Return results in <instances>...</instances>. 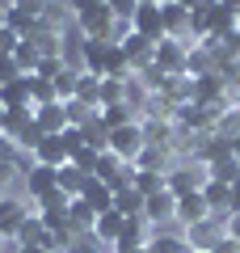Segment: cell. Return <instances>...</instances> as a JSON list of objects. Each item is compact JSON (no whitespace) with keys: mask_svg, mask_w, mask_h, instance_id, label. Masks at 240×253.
I'll return each mask as SVG.
<instances>
[{"mask_svg":"<svg viewBox=\"0 0 240 253\" xmlns=\"http://www.w3.org/2000/svg\"><path fill=\"white\" fill-rule=\"evenodd\" d=\"M80 199L89 203L97 215H101V211H114V190H110L106 181H97V177H89V186H84V194H80Z\"/></svg>","mask_w":240,"mask_h":253,"instance_id":"obj_22","label":"cell"},{"mask_svg":"<svg viewBox=\"0 0 240 253\" xmlns=\"http://www.w3.org/2000/svg\"><path fill=\"white\" fill-rule=\"evenodd\" d=\"M106 9L114 13V17H135V13H139V0H106Z\"/></svg>","mask_w":240,"mask_h":253,"instance_id":"obj_39","label":"cell"},{"mask_svg":"<svg viewBox=\"0 0 240 253\" xmlns=\"http://www.w3.org/2000/svg\"><path fill=\"white\" fill-rule=\"evenodd\" d=\"M122 228H126V215H118V211H101L97 224H93V236H97L101 245H110V249H114L118 236H122Z\"/></svg>","mask_w":240,"mask_h":253,"instance_id":"obj_16","label":"cell"},{"mask_svg":"<svg viewBox=\"0 0 240 253\" xmlns=\"http://www.w3.org/2000/svg\"><path fill=\"white\" fill-rule=\"evenodd\" d=\"M89 177L93 173H84L80 169V165H59V190L63 194H68V199H80V194H84V186H89Z\"/></svg>","mask_w":240,"mask_h":253,"instance_id":"obj_17","label":"cell"},{"mask_svg":"<svg viewBox=\"0 0 240 253\" xmlns=\"http://www.w3.org/2000/svg\"><path fill=\"white\" fill-rule=\"evenodd\" d=\"M63 21H68V9H59V4H51V9L42 13V30H59L63 34Z\"/></svg>","mask_w":240,"mask_h":253,"instance_id":"obj_38","label":"cell"},{"mask_svg":"<svg viewBox=\"0 0 240 253\" xmlns=\"http://www.w3.org/2000/svg\"><path fill=\"white\" fill-rule=\"evenodd\" d=\"M106 148L114 156H122V161H131L135 165V156L148 148V139H143V123L135 118V123H126V126H114V131H106Z\"/></svg>","mask_w":240,"mask_h":253,"instance_id":"obj_2","label":"cell"},{"mask_svg":"<svg viewBox=\"0 0 240 253\" xmlns=\"http://www.w3.org/2000/svg\"><path fill=\"white\" fill-rule=\"evenodd\" d=\"M80 34L84 38H97V42H110V26H114V13L101 4V9H89V13H80L76 17Z\"/></svg>","mask_w":240,"mask_h":253,"instance_id":"obj_9","label":"cell"},{"mask_svg":"<svg viewBox=\"0 0 240 253\" xmlns=\"http://www.w3.org/2000/svg\"><path fill=\"white\" fill-rule=\"evenodd\" d=\"M42 139H46V135H42V126H38L34 118H30V126L17 135V152H21V156H34V148L42 144Z\"/></svg>","mask_w":240,"mask_h":253,"instance_id":"obj_34","label":"cell"},{"mask_svg":"<svg viewBox=\"0 0 240 253\" xmlns=\"http://www.w3.org/2000/svg\"><path fill=\"white\" fill-rule=\"evenodd\" d=\"M148 253H190V245H186V236H173V232H152V241H148Z\"/></svg>","mask_w":240,"mask_h":253,"instance_id":"obj_25","label":"cell"},{"mask_svg":"<svg viewBox=\"0 0 240 253\" xmlns=\"http://www.w3.org/2000/svg\"><path fill=\"white\" fill-rule=\"evenodd\" d=\"M34 165H51V169L68 165V148H63V139L59 135H46L42 144L34 148Z\"/></svg>","mask_w":240,"mask_h":253,"instance_id":"obj_19","label":"cell"},{"mask_svg":"<svg viewBox=\"0 0 240 253\" xmlns=\"http://www.w3.org/2000/svg\"><path fill=\"white\" fill-rule=\"evenodd\" d=\"M186 55H190V42L160 38V42H156V68L164 76H186Z\"/></svg>","mask_w":240,"mask_h":253,"instance_id":"obj_5","label":"cell"},{"mask_svg":"<svg viewBox=\"0 0 240 253\" xmlns=\"http://www.w3.org/2000/svg\"><path fill=\"white\" fill-rule=\"evenodd\" d=\"M76 81H80V68H72V63H68V68L55 76V97H59V101H72V97H76Z\"/></svg>","mask_w":240,"mask_h":253,"instance_id":"obj_32","label":"cell"},{"mask_svg":"<svg viewBox=\"0 0 240 253\" xmlns=\"http://www.w3.org/2000/svg\"><path fill=\"white\" fill-rule=\"evenodd\" d=\"M17 42H21L17 30H9V26L0 30V55H13V51H17Z\"/></svg>","mask_w":240,"mask_h":253,"instance_id":"obj_41","label":"cell"},{"mask_svg":"<svg viewBox=\"0 0 240 253\" xmlns=\"http://www.w3.org/2000/svg\"><path fill=\"white\" fill-rule=\"evenodd\" d=\"M160 13H164V38L190 42V9H181V4H160Z\"/></svg>","mask_w":240,"mask_h":253,"instance_id":"obj_14","label":"cell"},{"mask_svg":"<svg viewBox=\"0 0 240 253\" xmlns=\"http://www.w3.org/2000/svg\"><path fill=\"white\" fill-rule=\"evenodd\" d=\"M63 4H68V13H72V17H80V13H89V9H101L106 0H63Z\"/></svg>","mask_w":240,"mask_h":253,"instance_id":"obj_42","label":"cell"},{"mask_svg":"<svg viewBox=\"0 0 240 253\" xmlns=\"http://www.w3.org/2000/svg\"><path fill=\"white\" fill-rule=\"evenodd\" d=\"M34 123L42 126V135H63V126H68V114H63L59 101H55V106H34Z\"/></svg>","mask_w":240,"mask_h":253,"instance_id":"obj_18","label":"cell"},{"mask_svg":"<svg viewBox=\"0 0 240 253\" xmlns=\"http://www.w3.org/2000/svg\"><path fill=\"white\" fill-rule=\"evenodd\" d=\"M4 118H9V110H4V106H0V135H4Z\"/></svg>","mask_w":240,"mask_h":253,"instance_id":"obj_49","label":"cell"},{"mask_svg":"<svg viewBox=\"0 0 240 253\" xmlns=\"http://www.w3.org/2000/svg\"><path fill=\"white\" fill-rule=\"evenodd\" d=\"M17 253H51V249H42V245H17Z\"/></svg>","mask_w":240,"mask_h":253,"instance_id":"obj_46","label":"cell"},{"mask_svg":"<svg viewBox=\"0 0 240 253\" xmlns=\"http://www.w3.org/2000/svg\"><path fill=\"white\" fill-rule=\"evenodd\" d=\"M0 106L4 110H30L34 101H30V76H17V81L0 84Z\"/></svg>","mask_w":240,"mask_h":253,"instance_id":"obj_15","label":"cell"},{"mask_svg":"<svg viewBox=\"0 0 240 253\" xmlns=\"http://www.w3.org/2000/svg\"><path fill=\"white\" fill-rule=\"evenodd\" d=\"M34 207H38V211H72V199L63 194V190H51V194H42Z\"/></svg>","mask_w":240,"mask_h":253,"instance_id":"obj_37","label":"cell"},{"mask_svg":"<svg viewBox=\"0 0 240 253\" xmlns=\"http://www.w3.org/2000/svg\"><path fill=\"white\" fill-rule=\"evenodd\" d=\"M131 190H139L143 199H148V194H160V190H164V173H148V169H135V177H131Z\"/></svg>","mask_w":240,"mask_h":253,"instance_id":"obj_29","label":"cell"},{"mask_svg":"<svg viewBox=\"0 0 240 253\" xmlns=\"http://www.w3.org/2000/svg\"><path fill=\"white\" fill-rule=\"evenodd\" d=\"M26 215H34V211H26L21 194H0V241L4 245H17V232L26 224Z\"/></svg>","mask_w":240,"mask_h":253,"instance_id":"obj_3","label":"cell"},{"mask_svg":"<svg viewBox=\"0 0 240 253\" xmlns=\"http://www.w3.org/2000/svg\"><path fill=\"white\" fill-rule=\"evenodd\" d=\"M30 42L38 46V55H63V34L59 30H42L38 26V34L30 38Z\"/></svg>","mask_w":240,"mask_h":253,"instance_id":"obj_31","label":"cell"},{"mask_svg":"<svg viewBox=\"0 0 240 253\" xmlns=\"http://www.w3.org/2000/svg\"><path fill=\"white\" fill-rule=\"evenodd\" d=\"M114 211H118V215H126V219L143 215V194H139V190H131V186L118 190V194H114Z\"/></svg>","mask_w":240,"mask_h":253,"instance_id":"obj_26","label":"cell"},{"mask_svg":"<svg viewBox=\"0 0 240 253\" xmlns=\"http://www.w3.org/2000/svg\"><path fill=\"white\" fill-rule=\"evenodd\" d=\"M173 215H177V194H169V190H160V194H148V199H143V219H148L152 228L169 224Z\"/></svg>","mask_w":240,"mask_h":253,"instance_id":"obj_8","label":"cell"},{"mask_svg":"<svg viewBox=\"0 0 240 253\" xmlns=\"http://www.w3.org/2000/svg\"><path fill=\"white\" fill-rule=\"evenodd\" d=\"M236 118H240V106H236Z\"/></svg>","mask_w":240,"mask_h":253,"instance_id":"obj_54","label":"cell"},{"mask_svg":"<svg viewBox=\"0 0 240 253\" xmlns=\"http://www.w3.org/2000/svg\"><path fill=\"white\" fill-rule=\"evenodd\" d=\"M223 46H232V51H236V59H240V34H232V42H223Z\"/></svg>","mask_w":240,"mask_h":253,"instance_id":"obj_48","label":"cell"},{"mask_svg":"<svg viewBox=\"0 0 240 253\" xmlns=\"http://www.w3.org/2000/svg\"><path fill=\"white\" fill-rule=\"evenodd\" d=\"M211 253H240V245H236V241H228V236H223V241H219V245H215V249H211Z\"/></svg>","mask_w":240,"mask_h":253,"instance_id":"obj_44","label":"cell"},{"mask_svg":"<svg viewBox=\"0 0 240 253\" xmlns=\"http://www.w3.org/2000/svg\"><path fill=\"white\" fill-rule=\"evenodd\" d=\"M202 219H211V207H206L202 190H194V194H181V199H177V215H173V224L190 228V224H202Z\"/></svg>","mask_w":240,"mask_h":253,"instance_id":"obj_10","label":"cell"},{"mask_svg":"<svg viewBox=\"0 0 240 253\" xmlns=\"http://www.w3.org/2000/svg\"><path fill=\"white\" fill-rule=\"evenodd\" d=\"M135 169H148V173H169L173 169V152H164V148H143L139 156H135Z\"/></svg>","mask_w":240,"mask_h":253,"instance_id":"obj_23","label":"cell"},{"mask_svg":"<svg viewBox=\"0 0 240 253\" xmlns=\"http://www.w3.org/2000/svg\"><path fill=\"white\" fill-rule=\"evenodd\" d=\"M59 139H63V148H68V161L80 152V148H89V135H84V126H72V123L63 126V135H59Z\"/></svg>","mask_w":240,"mask_h":253,"instance_id":"obj_35","label":"cell"},{"mask_svg":"<svg viewBox=\"0 0 240 253\" xmlns=\"http://www.w3.org/2000/svg\"><path fill=\"white\" fill-rule=\"evenodd\" d=\"M206 181H211V173H206V165L202 161H177L169 173H164V190L169 194H194V190H202Z\"/></svg>","mask_w":240,"mask_h":253,"instance_id":"obj_1","label":"cell"},{"mask_svg":"<svg viewBox=\"0 0 240 253\" xmlns=\"http://www.w3.org/2000/svg\"><path fill=\"white\" fill-rule=\"evenodd\" d=\"M152 232L156 228L148 224L143 215H135V219H126V228H122V236H118V245H114V253H126V249H148V241H152Z\"/></svg>","mask_w":240,"mask_h":253,"instance_id":"obj_11","label":"cell"},{"mask_svg":"<svg viewBox=\"0 0 240 253\" xmlns=\"http://www.w3.org/2000/svg\"><path fill=\"white\" fill-rule=\"evenodd\" d=\"M101 106H131V101H126V81L101 76Z\"/></svg>","mask_w":240,"mask_h":253,"instance_id":"obj_27","label":"cell"},{"mask_svg":"<svg viewBox=\"0 0 240 253\" xmlns=\"http://www.w3.org/2000/svg\"><path fill=\"white\" fill-rule=\"evenodd\" d=\"M223 236H228V232H223V219H219V215H211V219H202V224H190V228H186L190 253H211Z\"/></svg>","mask_w":240,"mask_h":253,"instance_id":"obj_4","label":"cell"},{"mask_svg":"<svg viewBox=\"0 0 240 253\" xmlns=\"http://www.w3.org/2000/svg\"><path fill=\"white\" fill-rule=\"evenodd\" d=\"M0 245H4V241H0Z\"/></svg>","mask_w":240,"mask_h":253,"instance_id":"obj_55","label":"cell"},{"mask_svg":"<svg viewBox=\"0 0 240 253\" xmlns=\"http://www.w3.org/2000/svg\"><path fill=\"white\" fill-rule=\"evenodd\" d=\"M139 118V110L135 106H97V126L101 131H114V126H126Z\"/></svg>","mask_w":240,"mask_h":253,"instance_id":"obj_20","label":"cell"},{"mask_svg":"<svg viewBox=\"0 0 240 253\" xmlns=\"http://www.w3.org/2000/svg\"><path fill=\"white\" fill-rule=\"evenodd\" d=\"M228 148H232V156H236V161H240V131H236V135L228 139Z\"/></svg>","mask_w":240,"mask_h":253,"instance_id":"obj_47","label":"cell"},{"mask_svg":"<svg viewBox=\"0 0 240 253\" xmlns=\"http://www.w3.org/2000/svg\"><path fill=\"white\" fill-rule=\"evenodd\" d=\"M13 59H17L21 76H34V72H38V59H42V55H38V46L30 42V38H21V42H17V51H13Z\"/></svg>","mask_w":240,"mask_h":253,"instance_id":"obj_28","label":"cell"},{"mask_svg":"<svg viewBox=\"0 0 240 253\" xmlns=\"http://www.w3.org/2000/svg\"><path fill=\"white\" fill-rule=\"evenodd\" d=\"M17 245H42V249H51V228L38 219V211L26 215V224H21V232H17Z\"/></svg>","mask_w":240,"mask_h":253,"instance_id":"obj_21","label":"cell"},{"mask_svg":"<svg viewBox=\"0 0 240 253\" xmlns=\"http://www.w3.org/2000/svg\"><path fill=\"white\" fill-rule=\"evenodd\" d=\"M30 101L34 106H55V81H42V76H30Z\"/></svg>","mask_w":240,"mask_h":253,"instance_id":"obj_33","label":"cell"},{"mask_svg":"<svg viewBox=\"0 0 240 253\" xmlns=\"http://www.w3.org/2000/svg\"><path fill=\"white\" fill-rule=\"evenodd\" d=\"M4 17H9V9H4V4H0V30H4Z\"/></svg>","mask_w":240,"mask_h":253,"instance_id":"obj_51","label":"cell"},{"mask_svg":"<svg viewBox=\"0 0 240 253\" xmlns=\"http://www.w3.org/2000/svg\"><path fill=\"white\" fill-rule=\"evenodd\" d=\"M76 101H84L89 110H97V106H101V76H93V72H84V68H80V81H76Z\"/></svg>","mask_w":240,"mask_h":253,"instance_id":"obj_24","label":"cell"},{"mask_svg":"<svg viewBox=\"0 0 240 253\" xmlns=\"http://www.w3.org/2000/svg\"><path fill=\"white\" fill-rule=\"evenodd\" d=\"M17 76H21L17 59H13V55H0V84H9V81H17Z\"/></svg>","mask_w":240,"mask_h":253,"instance_id":"obj_40","label":"cell"},{"mask_svg":"<svg viewBox=\"0 0 240 253\" xmlns=\"http://www.w3.org/2000/svg\"><path fill=\"white\" fill-rule=\"evenodd\" d=\"M51 190H59V169H51V165H34V169L26 173V181H21V199L38 203L42 194H51Z\"/></svg>","mask_w":240,"mask_h":253,"instance_id":"obj_6","label":"cell"},{"mask_svg":"<svg viewBox=\"0 0 240 253\" xmlns=\"http://www.w3.org/2000/svg\"><path fill=\"white\" fill-rule=\"evenodd\" d=\"M114 46L118 42H97V38H84V72H93V76H106L110 72V55H114Z\"/></svg>","mask_w":240,"mask_h":253,"instance_id":"obj_12","label":"cell"},{"mask_svg":"<svg viewBox=\"0 0 240 253\" xmlns=\"http://www.w3.org/2000/svg\"><path fill=\"white\" fill-rule=\"evenodd\" d=\"M131 30L143 34L148 42H160L164 38V13H160V4H139V13L131 17Z\"/></svg>","mask_w":240,"mask_h":253,"instance_id":"obj_7","label":"cell"},{"mask_svg":"<svg viewBox=\"0 0 240 253\" xmlns=\"http://www.w3.org/2000/svg\"><path fill=\"white\" fill-rule=\"evenodd\" d=\"M219 4H228V9H232V13H236V9H240V0H219Z\"/></svg>","mask_w":240,"mask_h":253,"instance_id":"obj_50","label":"cell"},{"mask_svg":"<svg viewBox=\"0 0 240 253\" xmlns=\"http://www.w3.org/2000/svg\"><path fill=\"white\" fill-rule=\"evenodd\" d=\"M63 68H68V59H63V55H42V59H38V72H34V76H42V81H55Z\"/></svg>","mask_w":240,"mask_h":253,"instance_id":"obj_36","label":"cell"},{"mask_svg":"<svg viewBox=\"0 0 240 253\" xmlns=\"http://www.w3.org/2000/svg\"><path fill=\"white\" fill-rule=\"evenodd\" d=\"M202 199H206V207H211V215H219V219H228L232 215V186L228 181H206L202 186Z\"/></svg>","mask_w":240,"mask_h":253,"instance_id":"obj_13","label":"cell"},{"mask_svg":"<svg viewBox=\"0 0 240 253\" xmlns=\"http://www.w3.org/2000/svg\"><path fill=\"white\" fill-rule=\"evenodd\" d=\"M223 232H228V241H236V245H240V211H232V215L223 219Z\"/></svg>","mask_w":240,"mask_h":253,"instance_id":"obj_43","label":"cell"},{"mask_svg":"<svg viewBox=\"0 0 240 253\" xmlns=\"http://www.w3.org/2000/svg\"><path fill=\"white\" fill-rule=\"evenodd\" d=\"M160 4H173V0H160Z\"/></svg>","mask_w":240,"mask_h":253,"instance_id":"obj_53","label":"cell"},{"mask_svg":"<svg viewBox=\"0 0 240 253\" xmlns=\"http://www.w3.org/2000/svg\"><path fill=\"white\" fill-rule=\"evenodd\" d=\"M236 34H240V9H236Z\"/></svg>","mask_w":240,"mask_h":253,"instance_id":"obj_52","label":"cell"},{"mask_svg":"<svg viewBox=\"0 0 240 253\" xmlns=\"http://www.w3.org/2000/svg\"><path fill=\"white\" fill-rule=\"evenodd\" d=\"M206 173H211L215 181H228V186H236V181H240V161H236V156H223V161L206 165Z\"/></svg>","mask_w":240,"mask_h":253,"instance_id":"obj_30","label":"cell"},{"mask_svg":"<svg viewBox=\"0 0 240 253\" xmlns=\"http://www.w3.org/2000/svg\"><path fill=\"white\" fill-rule=\"evenodd\" d=\"M173 4H181V9H190V13H194V9H202L206 0H173Z\"/></svg>","mask_w":240,"mask_h":253,"instance_id":"obj_45","label":"cell"}]
</instances>
